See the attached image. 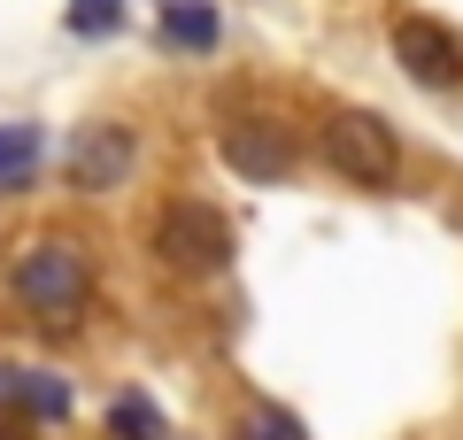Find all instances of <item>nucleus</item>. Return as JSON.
I'll list each match as a JSON object with an SVG mask.
<instances>
[{
  "mask_svg": "<svg viewBox=\"0 0 463 440\" xmlns=\"http://www.w3.org/2000/svg\"><path fill=\"white\" fill-rule=\"evenodd\" d=\"M216 147H224V163L240 170V178H255V186L294 178V163H301V139L279 124V116H224Z\"/></svg>",
  "mask_w": 463,
  "mask_h": 440,
  "instance_id": "obj_5",
  "label": "nucleus"
},
{
  "mask_svg": "<svg viewBox=\"0 0 463 440\" xmlns=\"http://www.w3.org/2000/svg\"><path fill=\"white\" fill-rule=\"evenodd\" d=\"M317 155H325L347 186H386L402 170V139H394V124H386L379 109H332L325 124H317Z\"/></svg>",
  "mask_w": 463,
  "mask_h": 440,
  "instance_id": "obj_2",
  "label": "nucleus"
},
{
  "mask_svg": "<svg viewBox=\"0 0 463 440\" xmlns=\"http://www.w3.org/2000/svg\"><path fill=\"white\" fill-rule=\"evenodd\" d=\"M132 170H139V131L132 124H85V131H70L62 178L78 186V194H116Z\"/></svg>",
  "mask_w": 463,
  "mask_h": 440,
  "instance_id": "obj_4",
  "label": "nucleus"
},
{
  "mask_svg": "<svg viewBox=\"0 0 463 440\" xmlns=\"http://www.w3.org/2000/svg\"><path fill=\"white\" fill-rule=\"evenodd\" d=\"M163 47L209 54L216 47V8H209V0H170V8H163Z\"/></svg>",
  "mask_w": 463,
  "mask_h": 440,
  "instance_id": "obj_8",
  "label": "nucleus"
},
{
  "mask_svg": "<svg viewBox=\"0 0 463 440\" xmlns=\"http://www.w3.org/2000/svg\"><path fill=\"white\" fill-rule=\"evenodd\" d=\"M394 62L417 85L448 93V85H463V39L448 24H432V16H394Z\"/></svg>",
  "mask_w": 463,
  "mask_h": 440,
  "instance_id": "obj_6",
  "label": "nucleus"
},
{
  "mask_svg": "<svg viewBox=\"0 0 463 440\" xmlns=\"http://www.w3.org/2000/svg\"><path fill=\"white\" fill-rule=\"evenodd\" d=\"M8 293H16L39 325H78L85 301H93V263L70 240H39V247H24L8 263Z\"/></svg>",
  "mask_w": 463,
  "mask_h": 440,
  "instance_id": "obj_1",
  "label": "nucleus"
},
{
  "mask_svg": "<svg viewBox=\"0 0 463 440\" xmlns=\"http://www.w3.org/2000/svg\"><path fill=\"white\" fill-rule=\"evenodd\" d=\"M0 409H24V417H39V425H62L70 409H78V394H70V378H54V371L0 363Z\"/></svg>",
  "mask_w": 463,
  "mask_h": 440,
  "instance_id": "obj_7",
  "label": "nucleus"
},
{
  "mask_svg": "<svg viewBox=\"0 0 463 440\" xmlns=\"http://www.w3.org/2000/svg\"><path fill=\"white\" fill-rule=\"evenodd\" d=\"M124 24V0H70V32L78 39H109Z\"/></svg>",
  "mask_w": 463,
  "mask_h": 440,
  "instance_id": "obj_12",
  "label": "nucleus"
},
{
  "mask_svg": "<svg viewBox=\"0 0 463 440\" xmlns=\"http://www.w3.org/2000/svg\"><path fill=\"white\" fill-rule=\"evenodd\" d=\"M39 124H0V194H8V186H24L39 170Z\"/></svg>",
  "mask_w": 463,
  "mask_h": 440,
  "instance_id": "obj_10",
  "label": "nucleus"
},
{
  "mask_svg": "<svg viewBox=\"0 0 463 440\" xmlns=\"http://www.w3.org/2000/svg\"><path fill=\"white\" fill-rule=\"evenodd\" d=\"M155 255L170 271H185V278H216L232 263V216L216 201H201V194L163 201V216H155Z\"/></svg>",
  "mask_w": 463,
  "mask_h": 440,
  "instance_id": "obj_3",
  "label": "nucleus"
},
{
  "mask_svg": "<svg viewBox=\"0 0 463 440\" xmlns=\"http://www.w3.org/2000/svg\"><path fill=\"white\" fill-rule=\"evenodd\" d=\"M109 433L116 440H170V425H163V409L132 387V394H116V402H109Z\"/></svg>",
  "mask_w": 463,
  "mask_h": 440,
  "instance_id": "obj_9",
  "label": "nucleus"
},
{
  "mask_svg": "<svg viewBox=\"0 0 463 440\" xmlns=\"http://www.w3.org/2000/svg\"><path fill=\"white\" fill-rule=\"evenodd\" d=\"M240 440H309V433H301V417H294V409H279V402H255L248 417H240Z\"/></svg>",
  "mask_w": 463,
  "mask_h": 440,
  "instance_id": "obj_11",
  "label": "nucleus"
}]
</instances>
